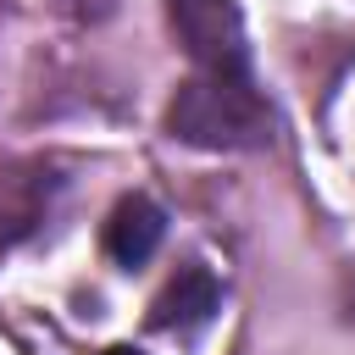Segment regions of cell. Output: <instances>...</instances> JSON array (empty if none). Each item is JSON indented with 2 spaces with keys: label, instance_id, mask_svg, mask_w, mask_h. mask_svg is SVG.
<instances>
[{
  "label": "cell",
  "instance_id": "6da1fadb",
  "mask_svg": "<svg viewBox=\"0 0 355 355\" xmlns=\"http://www.w3.org/2000/svg\"><path fill=\"white\" fill-rule=\"evenodd\" d=\"M166 128L194 150H261L272 139V105L255 72H194L172 94Z\"/></svg>",
  "mask_w": 355,
  "mask_h": 355
},
{
  "label": "cell",
  "instance_id": "7a4b0ae2",
  "mask_svg": "<svg viewBox=\"0 0 355 355\" xmlns=\"http://www.w3.org/2000/svg\"><path fill=\"white\" fill-rule=\"evenodd\" d=\"M194 72H250V39L233 0H166Z\"/></svg>",
  "mask_w": 355,
  "mask_h": 355
},
{
  "label": "cell",
  "instance_id": "3957f363",
  "mask_svg": "<svg viewBox=\"0 0 355 355\" xmlns=\"http://www.w3.org/2000/svg\"><path fill=\"white\" fill-rule=\"evenodd\" d=\"M216 311H222V288H216V277H211L205 266H183V272L161 288V300L150 305V327L189 338V333H200Z\"/></svg>",
  "mask_w": 355,
  "mask_h": 355
},
{
  "label": "cell",
  "instance_id": "277c9868",
  "mask_svg": "<svg viewBox=\"0 0 355 355\" xmlns=\"http://www.w3.org/2000/svg\"><path fill=\"white\" fill-rule=\"evenodd\" d=\"M161 233H166L161 205L144 200V194H133V200H122V205L111 211V222H105V250H111L116 266H144V261L155 255Z\"/></svg>",
  "mask_w": 355,
  "mask_h": 355
},
{
  "label": "cell",
  "instance_id": "5b68a950",
  "mask_svg": "<svg viewBox=\"0 0 355 355\" xmlns=\"http://www.w3.org/2000/svg\"><path fill=\"white\" fill-rule=\"evenodd\" d=\"M100 355H139V349H128V344H111V349H100Z\"/></svg>",
  "mask_w": 355,
  "mask_h": 355
}]
</instances>
